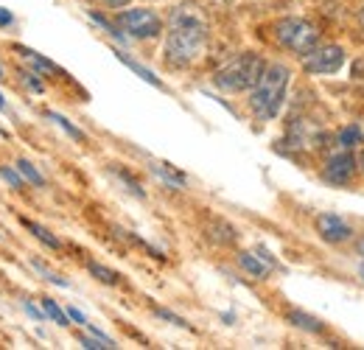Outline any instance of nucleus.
I'll return each mask as SVG.
<instances>
[{
  "label": "nucleus",
  "instance_id": "nucleus-1",
  "mask_svg": "<svg viewBox=\"0 0 364 350\" xmlns=\"http://www.w3.org/2000/svg\"><path fill=\"white\" fill-rule=\"evenodd\" d=\"M205 45H208V26L196 14L177 11L171 17V28L166 37V62L182 70L202 56Z\"/></svg>",
  "mask_w": 364,
  "mask_h": 350
},
{
  "label": "nucleus",
  "instance_id": "nucleus-2",
  "mask_svg": "<svg viewBox=\"0 0 364 350\" xmlns=\"http://www.w3.org/2000/svg\"><path fill=\"white\" fill-rule=\"evenodd\" d=\"M291 82V73L286 65H267L258 85L250 90V110L258 121H272L286 101V90Z\"/></svg>",
  "mask_w": 364,
  "mask_h": 350
},
{
  "label": "nucleus",
  "instance_id": "nucleus-3",
  "mask_svg": "<svg viewBox=\"0 0 364 350\" xmlns=\"http://www.w3.org/2000/svg\"><path fill=\"white\" fill-rule=\"evenodd\" d=\"M264 68H267V62H264L258 53L244 51V53L232 56L225 68L216 70L213 85L219 90H225V92H244V90H252L258 85Z\"/></svg>",
  "mask_w": 364,
  "mask_h": 350
},
{
  "label": "nucleus",
  "instance_id": "nucleus-4",
  "mask_svg": "<svg viewBox=\"0 0 364 350\" xmlns=\"http://www.w3.org/2000/svg\"><path fill=\"white\" fill-rule=\"evenodd\" d=\"M274 40L289 48L297 56H306L309 51H314L319 45V31L314 23L303 20V17H283L274 23Z\"/></svg>",
  "mask_w": 364,
  "mask_h": 350
},
{
  "label": "nucleus",
  "instance_id": "nucleus-5",
  "mask_svg": "<svg viewBox=\"0 0 364 350\" xmlns=\"http://www.w3.org/2000/svg\"><path fill=\"white\" fill-rule=\"evenodd\" d=\"M118 28L135 40H154L163 34V17L151 9H127L118 14Z\"/></svg>",
  "mask_w": 364,
  "mask_h": 350
},
{
  "label": "nucleus",
  "instance_id": "nucleus-6",
  "mask_svg": "<svg viewBox=\"0 0 364 350\" xmlns=\"http://www.w3.org/2000/svg\"><path fill=\"white\" fill-rule=\"evenodd\" d=\"M342 65H345V51H342L339 45H317L314 51H309V53L303 56L306 73H314V76L336 73Z\"/></svg>",
  "mask_w": 364,
  "mask_h": 350
},
{
  "label": "nucleus",
  "instance_id": "nucleus-7",
  "mask_svg": "<svg viewBox=\"0 0 364 350\" xmlns=\"http://www.w3.org/2000/svg\"><path fill=\"white\" fill-rule=\"evenodd\" d=\"M356 166H359V160H353L350 152L333 154V157L325 163V169H322V179L331 182V185H348V182L353 179V174H356Z\"/></svg>",
  "mask_w": 364,
  "mask_h": 350
},
{
  "label": "nucleus",
  "instance_id": "nucleus-8",
  "mask_svg": "<svg viewBox=\"0 0 364 350\" xmlns=\"http://www.w3.org/2000/svg\"><path fill=\"white\" fill-rule=\"evenodd\" d=\"M314 227H317L319 238L328 241V244H342V241H348L353 235V230L345 224V219H339L336 213H319Z\"/></svg>",
  "mask_w": 364,
  "mask_h": 350
},
{
  "label": "nucleus",
  "instance_id": "nucleus-9",
  "mask_svg": "<svg viewBox=\"0 0 364 350\" xmlns=\"http://www.w3.org/2000/svg\"><path fill=\"white\" fill-rule=\"evenodd\" d=\"M238 266H241L250 277H255V280H267V277L272 275V266L264 261L258 253H238Z\"/></svg>",
  "mask_w": 364,
  "mask_h": 350
},
{
  "label": "nucleus",
  "instance_id": "nucleus-10",
  "mask_svg": "<svg viewBox=\"0 0 364 350\" xmlns=\"http://www.w3.org/2000/svg\"><path fill=\"white\" fill-rule=\"evenodd\" d=\"M14 51L31 65V70H37V73H59V68H56L50 59H46L43 53H37V51H31V48H23V45H14Z\"/></svg>",
  "mask_w": 364,
  "mask_h": 350
},
{
  "label": "nucleus",
  "instance_id": "nucleus-11",
  "mask_svg": "<svg viewBox=\"0 0 364 350\" xmlns=\"http://www.w3.org/2000/svg\"><path fill=\"white\" fill-rule=\"evenodd\" d=\"M286 322H291L294 328L309 331V334H322V331H325V325L319 322L317 317H311V314H306V311H297V308L286 311Z\"/></svg>",
  "mask_w": 364,
  "mask_h": 350
},
{
  "label": "nucleus",
  "instance_id": "nucleus-12",
  "mask_svg": "<svg viewBox=\"0 0 364 350\" xmlns=\"http://www.w3.org/2000/svg\"><path fill=\"white\" fill-rule=\"evenodd\" d=\"M23 227H26V230H28V233H31L37 241H43L48 250H62V241H59V238H56L50 230H46L43 224H37V221H31V219H23Z\"/></svg>",
  "mask_w": 364,
  "mask_h": 350
},
{
  "label": "nucleus",
  "instance_id": "nucleus-13",
  "mask_svg": "<svg viewBox=\"0 0 364 350\" xmlns=\"http://www.w3.org/2000/svg\"><path fill=\"white\" fill-rule=\"evenodd\" d=\"M208 230H210L208 235H210V238H213L216 244H225V247H228V244H235V238H238L235 227H230L228 221H222V219H213Z\"/></svg>",
  "mask_w": 364,
  "mask_h": 350
},
{
  "label": "nucleus",
  "instance_id": "nucleus-14",
  "mask_svg": "<svg viewBox=\"0 0 364 350\" xmlns=\"http://www.w3.org/2000/svg\"><path fill=\"white\" fill-rule=\"evenodd\" d=\"M115 56H118V62H124V65H127L129 70H135L137 76L143 79V82H149L151 88H160V90H163V82H160V79H157V76H154V73H151L149 68H143L140 62H135L132 56H127V53H121V51H115Z\"/></svg>",
  "mask_w": 364,
  "mask_h": 350
},
{
  "label": "nucleus",
  "instance_id": "nucleus-15",
  "mask_svg": "<svg viewBox=\"0 0 364 350\" xmlns=\"http://www.w3.org/2000/svg\"><path fill=\"white\" fill-rule=\"evenodd\" d=\"M87 269H90V275L95 277V280H101V283H107V286H118V283H121V275H118L115 269H107L104 263L90 261L87 263Z\"/></svg>",
  "mask_w": 364,
  "mask_h": 350
},
{
  "label": "nucleus",
  "instance_id": "nucleus-16",
  "mask_svg": "<svg viewBox=\"0 0 364 350\" xmlns=\"http://www.w3.org/2000/svg\"><path fill=\"white\" fill-rule=\"evenodd\" d=\"M17 171L23 174V179H28L34 188H46V176L37 171L34 163H28V160H17Z\"/></svg>",
  "mask_w": 364,
  "mask_h": 350
},
{
  "label": "nucleus",
  "instance_id": "nucleus-17",
  "mask_svg": "<svg viewBox=\"0 0 364 350\" xmlns=\"http://www.w3.org/2000/svg\"><path fill=\"white\" fill-rule=\"evenodd\" d=\"M154 171L163 176L168 185H174V188H182V185H185V174L177 171L174 166H168V163H154Z\"/></svg>",
  "mask_w": 364,
  "mask_h": 350
},
{
  "label": "nucleus",
  "instance_id": "nucleus-18",
  "mask_svg": "<svg viewBox=\"0 0 364 350\" xmlns=\"http://www.w3.org/2000/svg\"><path fill=\"white\" fill-rule=\"evenodd\" d=\"M46 118H48V121H53L56 127H62V129L68 132V134H70L73 140H79V143H85V132L79 129V127H73V124H70V121H68L65 115H59V112H46Z\"/></svg>",
  "mask_w": 364,
  "mask_h": 350
},
{
  "label": "nucleus",
  "instance_id": "nucleus-19",
  "mask_svg": "<svg viewBox=\"0 0 364 350\" xmlns=\"http://www.w3.org/2000/svg\"><path fill=\"white\" fill-rule=\"evenodd\" d=\"M43 308H46V314L56 322V325H62V328H65V325H70V322H68V319H70V317H68V311H62V308L56 306V300L43 297Z\"/></svg>",
  "mask_w": 364,
  "mask_h": 350
},
{
  "label": "nucleus",
  "instance_id": "nucleus-20",
  "mask_svg": "<svg viewBox=\"0 0 364 350\" xmlns=\"http://www.w3.org/2000/svg\"><path fill=\"white\" fill-rule=\"evenodd\" d=\"M90 17L95 20V23H98V26H101V28H104V31H107V34H109V37H115V40H121V43L127 40V34H124V31H118V26H115V23H109L104 14H98V11H90Z\"/></svg>",
  "mask_w": 364,
  "mask_h": 350
},
{
  "label": "nucleus",
  "instance_id": "nucleus-21",
  "mask_svg": "<svg viewBox=\"0 0 364 350\" xmlns=\"http://www.w3.org/2000/svg\"><path fill=\"white\" fill-rule=\"evenodd\" d=\"M356 143H362V129L359 127H345V129L339 132V146L342 149H350Z\"/></svg>",
  "mask_w": 364,
  "mask_h": 350
},
{
  "label": "nucleus",
  "instance_id": "nucleus-22",
  "mask_svg": "<svg viewBox=\"0 0 364 350\" xmlns=\"http://www.w3.org/2000/svg\"><path fill=\"white\" fill-rule=\"evenodd\" d=\"M31 266H34V269H37V272H40V275H43V277H46L48 283H53V286H62V289H68V286H70V283H68V280H65V277H59V275H56V272H50V269H48L46 263H40V261H31Z\"/></svg>",
  "mask_w": 364,
  "mask_h": 350
},
{
  "label": "nucleus",
  "instance_id": "nucleus-23",
  "mask_svg": "<svg viewBox=\"0 0 364 350\" xmlns=\"http://www.w3.org/2000/svg\"><path fill=\"white\" fill-rule=\"evenodd\" d=\"M37 76H40L37 70H20V82H23L26 88L34 90V92H43V90H46V85H43Z\"/></svg>",
  "mask_w": 364,
  "mask_h": 350
},
{
  "label": "nucleus",
  "instance_id": "nucleus-24",
  "mask_svg": "<svg viewBox=\"0 0 364 350\" xmlns=\"http://www.w3.org/2000/svg\"><path fill=\"white\" fill-rule=\"evenodd\" d=\"M115 174H118V179H124V185H127V188H129V191L135 193L137 199H146V191H143V188L137 185V179H135V176H132V174H127L124 169H115Z\"/></svg>",
  "mask_w": 364,
  "mask_h": 350
},
{
  "label": "nucleus",
  "instance_id": "nucleus-25",
  "mask_svg": "<svg viewBox=\"0 0 364 350\" xmlns=\"http://www.w3.org/2000/svg\"><path fill=\"white\" fill-rule=\"evenodd\" d=\"M0 179H3V182H9L14 191H23V185H26V182H23V176L17 174V171H11L9 166H0Z\"/></svg>",
  "mask_w": 364,
  "mask_h": 350
},
{
  "label": "nucleus",
  "instance_id": "nucleus-26",
  "mask_svg": "<svg viewBox=\"0 0 364 350\" xmlns=\"http://www.w3.org/2000/svg\"><path fill=\"white\" fill-rule=\"evenodd\" d=\"M154 314L160 317V319H166V322H174V325H180V328H188L191 331V325L182 319V317H177V314H171V311H166V308H154Z\"/></svg>",
  "mask_w": 364,
  "mask_h": 350
},
{
  "label": "nucleus",
  "instance_id": "nucleus-27",
  "mask_svg": "<svg viewBox=\"0 0 364 350\" xmlns=\"http://www.w3.org/2000/svg\"><path fill=\"white\" fill-rule=\"evenodd\" d=\"M82 348H87V350H104V348H109V345H107L104 339H98V336H95V339H90V336H82Z\"/></svg>",
  "mask_w": 364,
  "mask_h": 350
},
{
  "label": "nucleus",
  "instance_id": "nucleus-28",
  "mask_svg": "<svg viewBox=\"0 0 364 350\" xmlns=\"http://www.w3.org/2000/svg\"><path fill=\"white\" fill-rule=\"evenodd\" d=\"M68 317H70L73 322H79V325H85V328H87V317H85L79 308H68Z\"/></svg>",
  "mask_w": 364,
  "mask_h": 350
},
{
  "label": "nucleus",
  "instance_id": "nucleus-29",
  "mask_svg": "<svg viewBox=\"0 0 364 350\" xmlns=\"http://www.w3.org/2000/svg\"><path fill=\"white\" fill-rule=\"evenodd\" d=\"M9 26H14V14L9 9H0V28H9Z\"/></svg>",
  "mask_w": 364,
  "mask_h": 350
},
{
  "label": "nucleus",
  "instance_id": "nucleus-30",
  "mask_svg": "<svg viewBox=\"0 0 364 350\" xmlns=\"http://www.w3.org/2000/svg\"><path fill=\"white\" fill-rule=\"evenodd\" d=\"M23 308H26V311H28L34 319H46V314H43V311H37V308L31 306V303H23Z\"/></svg>",
  "mask_w": 364,
  "mask_h": 350
},
{
  "label": "nucleus",
  "instance_id": "nucleus-31",
  "mask_svg": "<svg viewBox=\"0 0 364 350\" xmlns=\"http://www.w3.org/2000/svg\"><path fill=\"white\" fill-rule=\"evenodd\" d=\"M101 3H107V6H115V9H121V6H127L129 0H101Z\"/></svg>",
  "mask_w": 364,
  "mask_h": 350
},
{
  "label": "nucleus",
  "instance_id": "nucleus-32",
  "mask_svg": "<svg viewBox=\"0 0 364 350\" xmlns=\"http://www.w3.org/2000/svg\"><path fill=\"white\" fill-rule=\"evenodd\" d=\"M0 112H6V101H3V92H0Z\"/></svg>",
  "mask_w": 364,
  "mask_h": 350
},
{
  "label": "nucleus",
  "instance_id": "nucleus-33",
  "mask_svg": "<svg viewBox=\"0 0 364 350\" xmlns=\"http://www.w3.org/2000/svg\"><path fill=\"white\" fill-rule=\"evenodd\" d=\"M359 169H362V171H364V152H362V154H359Z\"/></svg>",
  "mask_w": 364,
  "mask_h": 350
},
{
  "label": "nucleus",
  "instance_id": "nucleus-34",
  "mask_svg": "<svg viewBox=\"0 0 364 350\" xmlns=\"http://www.w3.org/2000/svg\"><path fill=\"white\" fill-rule=\"evenodd\" d=\"M359 26H362V28H364V9H362V11H359Z\"/></svg>",
  "mask_w": 364,
  "mask_h": 350
},
{
  "label": "nucleus",
  "instance_id": "nucleus-35",
  "mask_svg": "<svg viewBox=\"0 0 364 350\" xmlns=\"http://www.w3.org/2000/svg\"><path fill=\"white\" fill-rule=\"evenodd\" d=\"M0 76H3V68H0Z\"/></svg>",
  "mask_w": 364,
  "mask_h": 350
},
{
  "label": "nucleus",
  "instance_id": "nucleus-36",
  "mask_svg": "<svg viewBox=\"0 0 364 350\" xmlns=\"http://www.w3.org/2000/svg\"><path fill=\"white\" fill-rule=\"evenodd\" d=\"M362 277H364V266H362Z\"/></svg>",
  "mask_w": 364,
  "mask_h": 350
}]
</instances>
